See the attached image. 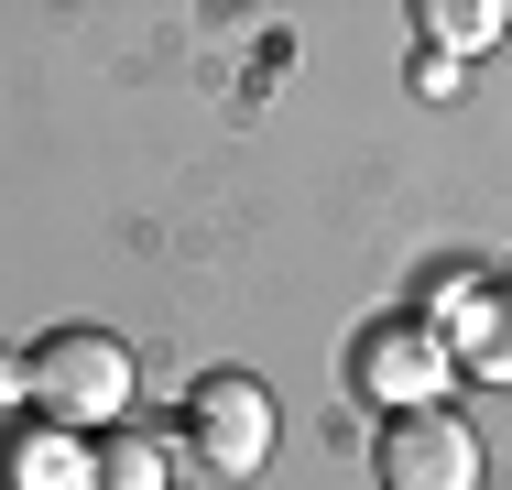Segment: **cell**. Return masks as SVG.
<instances>
[{
    "mask_svg": "<svg viewBox=\"0 0 512 490\" xmlns=\"http://www.w3.org/2000/svg\"><path fill=\"white\" fill-rule=\"evenodd\" d=\"M502 0H436V11H425V33H436V44H425V55H447V66H458V55H491V44H502Z\"/></svg>",
    "mask_w": 512,
    "mask_h": 490,
    "instance_id": "cell-7",
    "label": "cell"
},
{
    "mask_svg": "<svg viewBox=\"0 0 512 490\" xmlns=\"http://www.w3.org/2000/svg\"><path fill=\"white\" fill-rule=\"evenodd\" d=\"M88 469H99L88 436H66V425H44V414L11 425V447H0V480L11 490H88Z\"/></svg>",
    "mask_w": 512,
    "mask_h": 490,
    "instance_id": "cell-6",
    "label": "cell"
},
{
    "mask_svg": "<svg viewBox=\"0 0 512 490\" xmlns=\"http://www.w3.org/2000/svg\"><path fill=\"white\" fill-rule=\"evenodd\" d=\"M480 425L469 414H393L382 425V490H480Z\"/></svg>",
    "mask_w": 512,
    "mask_h": 490,
    "instance_id": "cell-5",
    "label": "cell"
},
{
    "mask_svg": "<svg viewBox=\"0 0 512 490\" xmlns=\"http://www.w3.org/2000/svg\"><path fill=\"white\" fill-rule=\"evenodd\" d=\"M349 382L371 392L382 414H436L447 382H458V360H447V338H436L425 316H371L360 349H349Z\"/></svg>",
    "mask_w": 512,
    "mask_h": 490,
    "instance_id": "cell-2",
    "label": "cell"
},
{
    "mask_svg": "<svg viewBox=\"0 0 512 490\" xmlns=\"http://www.w3.org/2000/svg\"><path fill=\"white\" fill-rule=\"evenodd\" d=\"M175 469H164V447L153 436H109L99 447V469H88V490H164Z\"/></svg>",
    "mask_w": 512,
    "mask_h": 490,
    "instance_id": "cell-8",
    "label": "cell"
},
{
    "mask_svg": "<svg viewBox=\"0 0 512 490\" xmlns=\"http://www.w3.org/2000/svg\"><path fill=\"white\" fill-rule=\"evenodd\" d=\"M33 403H44V425H66V436H88V425H120L131 414V392H142V371H131V349L109 338V327H55L33 360Z\"/></svg>",
    "mask_w": 512,
    "mask_h": 490,
    "instance_id": "cell-1",
    "label": "cell"
},
{
    "mask_svg": "<svg viewBox=\"0 0 512 490\" xmlns=\"http://www.w3.org/2000/svg\"><path fill=\"white\" fill-rule=\"evenodd\" d=\"M414 316L447 338L458 382H512V284H491V273H436Z\"/></svg>",
    "mask_w": 512,
    "mask_h": 490,
    "instance_id": "cell-3",
    "label": "cell"
},
{
    "mask_svg": "<svg viewBox=\"0 0 512 490\" xmlns=\"http://www.w3.org/2000/svg\"><path fill=\"white\" fill-rule=\"evenodd\" d=\"M11 403H33V371H22V360H0V414H11Z\"/></svg>",
    "mask_w": 512,
    "mask_h": 490,
    "instance_id": "cell-9",
    "label": "cell"
},
{
    "mask_svg": "<svg viewBox=\"0 0 512 490\" xmlns=\"http://www.w3.org/2000/svg\"><path fill=\"white\" fill-rule=\"evenodd\" d=\"M186 447H197L218 480H251L273 458V392L251 382V371H207L186 392Z\"/></svg>",
    "mask_w": 512,
    "mask_h": 490,
    "instance_id": "cell-4",
    "label": "cell"
}]
</instances>
